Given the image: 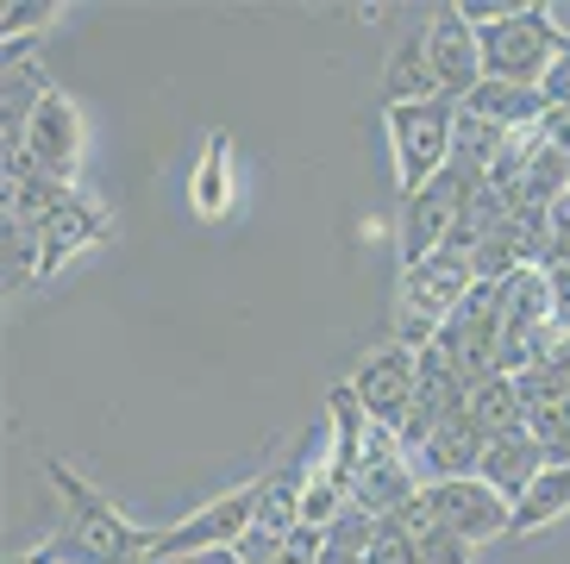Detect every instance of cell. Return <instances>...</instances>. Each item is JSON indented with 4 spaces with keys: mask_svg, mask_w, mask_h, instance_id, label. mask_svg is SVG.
<instances>
[{
    "mask_svg": "<svg viewBox=\"0 0 570 564\" xmlns=\"http://www.w3.org/2000/svg\"><path fill=\"white\" fill-rule=\"evenodd\" d=\"M51 489L63 496V533L51 546H38V564H151L157 533L132 527L114 502H101L69 465H51Z\"/></svg>",
    "mask_w": 570,
    "mask_h": 564,
    "instance_id": "obj_1",
    "label": "cell"
},
{
    "mask_svg": "<svg viewBox=\"0 0 570 564\" xmlns=\"http://www.w3.org/2000/svg\"><path fill=\"white\" fill-rule=\"evenodd\" d=\"M483 45V76L489 82H514V88H539L552 76V64L564 57V26L552 19V7H508L502 19L476 26Z\"/></svg>",
    "mask_w": 570,
    "mask_h": 564,
    "instance_id": "obj_2",
    "label": "cell"
},
{
    "mask_svg": "<svg viewBox=\"0 0 570 564\" xmlns=\"http://www.w3.org/2000/svg\"><path fill=\"white\" fill-rule=\"evenodd\" d=\"M489 176L470 164H445L426 188H414V195H402V220H395V257H402V270L426 264L433 251H445V239H452L458 214H464V201L483 188Z\"/></svg>",
    "mask_w": 570,
    "mask_h": 564,
    "instance_id": "obj_3",
    "label": "cell"
},
{
    "mask_svg": "<svg viewBox=\"0 0 570 564\" xmlns=\"http://www.w3.org/2000/svg\"><path fill=\"white\" fill-rule=\"evenodd\" d=\"M476 289V264L464 251H433L426 264L402 270V346L426 351L439 339V327L464 308V295Z\"/></svg>",
    "mask_w": 570,
    "mask_h": 564,
    "instance_id": "obj_4",
    "label": "cell"
},
{
    "mask_svg": "<svg viewBox=\"0 0 570 564\" xmlns=\"http://www.w3.org/2000/svg\"><path fill=\"white\" fill-rule=\"evenodd\" d=\"M433 351L458 370L464 389L495 377V370H502V282H476L464 295V308L439 327Z\"/></svg>",
    "mask_w": 570,
    "mask_h": 564,
    "instance_id": "obj_5",
    "label": "cell"
},
{
    "mask_svg": "<svg viewBox=\"0 0 570 564\" xmlns=\"http://www.w3.org/2000/svg\"><path fill=\"white\" fill-rule=\"evenodd\" d=\"M452 133H458V100H407L389 107V145H395V176L402 195L426 188L439 169L452 164Z\"/></svg>",
    "mask_w": 570,
    "mask_h": 564,
    "instance_id": "obj_6",
    "label": "cell"
},
{
    "mask_svg": "<svg viewBox=\"0 0 570 564\" xmlns=\"http://www.w3.org/2000/svg\"><path fill=\"white\" fill-rule=\"evenodd\" d=\"M426 483H420V465L414 451L395 439V427H383V420H370L364 432V458H357V477H352V508H364V515H395L402 502H414Z\"/></svg>",
    "mask_w": 570,
    "mask_h": 564,
    "instance_id": "obj_7",
    "label": "cell"
},
{
    "mask_svg": "<svg viewBox=\"0 0 570 564\" xmlns=\"http://www.w3.org/2000/svg\"><path fill=\"white\" fill-rule=\"evenodd\" d=\"M426 496L439 508V527L452 533L458 546H483V539H502L508 521H514V502L502 489H489L483 477H452V483H426Z\"/></svg>",
    "mask_w": 570,
    "mask_h": 564,
    "instance_id": "obj_8",
    "label": "cell"
},
{
    "mask_svg": "<svg viewBox=\"0 0 570 564\" xmlns=\"http://www.w3.org/2000/svg\"><path fill=\"white\" fill-rule=\"evenodd\" d=\"M252 515H257V483H252V489H226V496H214L207 508H195L188 521H176L169 533H157V558L151 564L238 546V539H245V527H252Z\"/></svg>",
    "mask_w": 570,
    "mask_h": 564,
    "instance_id": "obj_9",
    "label": "cell"
},
{
    "mask_svg": "<svg viewBox=\"0 0 570 564\" xmlns=\"http://www.w3.org/2000/svg\"><path fill=\"white\" fill-rule=\"evenodd\" d=\"M414 389H420V351L402 346V339L383 346V351H370L364 364L352 370V396L364 401V415L383 420V427H395V420L407 415Z\"/></svg>",
    "mask_w": 570,
    "mask_h": 564,
    "instance_id": "obj_10",
    "label": "cell"
},
{
    "mask_svg": "<svg viewBox=\"0 0 570 564\" xmlns=\"http://www.w3.org/2000/svg\"><path fill=\"white\" fill-rule=\"evenodd\" d=\"M26 157L38 164V176H51V183H76V164H82V114H76V100L69 95H45L38 100V114L26 119Z\"/></svg>",
    "mask_w": 570,
    "mask_h": 564,
    "instance_id": "obj_11",
    "label": "cell"
},
{
    "mask_svg": "<svg viewBox=\"0 0 570 564\" xmlns=\"http://www.w3.org/2000/svg\"><path fill=\"white\" fill-rule=\"evenodd\" d=\"M420 32H426V57H433L439 95L464 100L470 88L483 82V45H476V26L464 19V7H439Z\"/></svg>",
    "mask_w": 570,
    "mask_h": 564,
    "instance_id": "obj_12",
    "label": "cell"
},
{
    "mask_svg": "<svg viewBox=\"0 0 570 564\" xmlns=\"http://www.w3.org/2000/svg\"><path fill=\"white\" fill-rule=\"evenodd\" d=\"M483 446L489 432L476 427V415L470 408H458V415H445L426 439L414 446V465H420V483H452V477H476V465H483Z\"/></svg>",
    "mask_w": 570,
    "mask_h": 564,
    "instance_id": "obj_13",
    "label": "cell"
},
{
    "mask_svg": "<svg viewBox=\"0 0 570 564\" xmlns=\"http://www.w3.org/2000/svg\"><path fill=\"white\" fill-rule=\"evenodd\" d=\"M38 233H45V276H51L69 251H82V245H95V239L114 233V214H107L101 201L76 195V183H69L63 195L51 201V214L38 220Z\"/></svg>",
    "mask_w": 570,
    "mask_h": 564,
    "instance_id": "obj_14",
    "label": "cell"
},
{
    "mask_svg": "<svg viewBox=\"0 0 570 564\" xmlns=\"http://www.w3.org/2000/svg\"><path fill=\"white\" fill-rule=\"evenodd\" d=\"M546 465H552V458H546V446H539L533 432L520 427V432H502V439H489V446H483V465H476V477H483L489 489H502V496L514 502L520 489H527V483H533Z\"/></svg>",
    "mask_w": 570,
    "mask_h": 564,
    "instance_id": "obj_15",
    "label": "cell"
},
{
    "mask_svg": "<svg viewBox=\"0 0 570 564\" xmlns=\"http://www.w3.org/2000/svg\"><path fill=\"white\" fill-rule=\"evenodd\" d=\"M470 119H489V126H502V133H527V126H539L546 119V95L539 88H514V82H476L464 100H458Z\"/></svg>",
    "mask_w": 570,
    "mask_h": 564,
    "instance_id": "obj_16",
    "label": "cell"
},
{
    "mask_svg": "<svg viewBox=\"0 0 570 564\" xmlns=\"http://www.w3.org/2000/svg\"><path fill=\"white\" fill-rule=\"evenodd\" d=\"M570 508V465H546L527 489L514 496V521H508V533H539L552 527V521H564Z\"/></svg>",
    "mask_w": 570,
    "mask_h": 564,
    "instance_id": "obj_17",
    "label": "cell"
},
{
    "mask_svg": "<svg viewBox=\"0 0 570 564\" xmlns=\"http://www.w3.org/2000/svg\"><path fill=\"white\" fill-rule=\"evenodd\" d=\"M407 100H439V76H433V57H426V32H407L402 45L389 50V107H407Z\"/></svg>",
    "mask_w": 570,
    "mask_h": 564,
    "instance_id": "obj_18",
    "label": "cell"
},
{
    "mask_svg": "<svg viewBox=\"0 0 570 564\" xmlns=\"http://www.w3.org/2000/svg\"><path fill=\"white\" fill-rule=\"evenodd\" d=\"M464 408L476 415V427H483L489 439H502V432H520V427H527V396H520V382L508 377V370H495L489 382H476Z\"/></svg>",
    "mask_w": 570,
    "mask_h": 564,
    "instance_id": "obj_19",
    "label": "cell"
},
{
    "mask_svg": "<svg viewBox=\"0 0 570 564\" xmlns=\"http://www.w3.org/2000/svg\"><path fill=\"white\" fill-rule=\"evenodd\" d=\"M376 527H383L376 515H364V508H345V515L326 527V539H320V558H314V564H364V552H370V539H376Z\"/></svg>",
    "mask_w": 570,
    "mask_h": 564,
    "instance_id": "obj_20",
    "label": "cell"
},
{
    "mask_svg": "<svg viewBox=\"0 0 570 564\" xmlns=\"http://www.w3.org/2000/svg\"><path fill=\"white\" fill-rule=\"evenodd\" d=\"M508 150V133L502 126H489V119H470L458 107V133H452V164H470V169H495V157Z\"/></svg>",
    "mask_w": 570,
    "mask_h": 564,
    "instance_id": "obj_21",
    "label": "cell"
},
{
    "mask_svg": "<svg viewBox=\"0 0 570 564\" xmlns=\"http://www.w3.org/2000/svg\"><path fill=\"white\" fill-rule=\"evenodd\" d=\"M233 145H226V138H214V145H207V157H202V169H195V207H202L207 220L214 214H226V207H233Z\"/></svg>",
    "mask_w": 570,
    "mask_h": 564,
    "instance_id": "obj_22",
    "label": "cell"
},
{
    "mask_svg": "<svg viewBox=\"0 0 570 564\" xmlns=\"http://www.w3.org/2000/svg\"><path fill=\"white\" fill-rule=\"evenodd\" d=\"M63 13V7H51V0H13V7H0V38L13 45V38H32L38 26H51V19Z\"/></svg>",
    "mask_w": 570,
    "mask_h": 564,
    "instance_id": "obj_23",
    "label": "cell"
},
{
    "mask_svg": "<svg viewBox=\"0 0 570 564\" xmlns=\"http://www.w3.org/2000/svg\"><path fill=\"white\" fill-rule=\"evenodd\" d=\"M364 564H426V558H420V546L407 539V533H395L383 521V527H376V539H370V552H364Z\"/></svg>",
    "mask_w": 570,
    "mask_h": 564,
    "instance_id": "obj_24",
    "label": "cell"
},
{
    "mask_svg": "<svg viewBox=\"0 0 570 564\" xmlns=\"http://www.w3.org/2000/svg\"><path fill=\"white\" fill-rule=\"evenodd\" d=\"M539 95H546V107H570V45H564V57L552 64V76L539 82Z\"/></svg>",
    "mask_w": 570,
    "mask_h": 564,
    "instance_id": "obj_25",
    "label": "cell"
},
{
    "mask_svg": "<svg viewBox=\"0 0 570 564\" xmlns=\"http://www.w3.org/2000/svg\"><path fill=\"white\" fill-rule=\"evenodd\" d=\"M539 133H546V145L570 150V107H546V119H539Z\"/></svg>",
    "mask_w": 570,
    "mask_h": 564,
    "instance_id": "obj_26",
    "label": "cell"
},
{
    "mask_svg": "<svg viewBox=\"0 0 570 564\" xmlns=\"http://www.w3.org/2000/svg\"><path fill=\"white\" fill-rule=\"evenodd\" d=\"M546 276H552V314L570 332V270H546Z\"/></svg>",
    "mask_w": 570,
    "mask_h": 564,
    "instance_id": "obj_27",
    "label": "cell"
},
{
    "mask_svg": "<svg viewBox=\"0 0 570 564\" xmlns=\"http://www.w3.org/2000/svg\"><path fill=\"white\" fill-rule=\"evenodd\" d=\"M164 564H245L233 546H219V552H195V558H164Z\"/></svg>",
    "mask_w": 570,
    "mask_h": 564,
    "instance_id": "obj_28",
    "label": "cell"
},
{
    "mask_svg": "<svg viewBox=\"0 0 570 564\" xmlns=\"http://www.w3.org/2000/svg\"><path fill=\"white\" fill-rule=\"evenodd\" d=\"M445 564H470V558H464V546H458V552H452V558H445Z\"/></svg>",
    "mask_w": 570,
    "mask_h": 564,
    "instance_id": "obj_29",
    "label": "cell"
}]
</instances>
